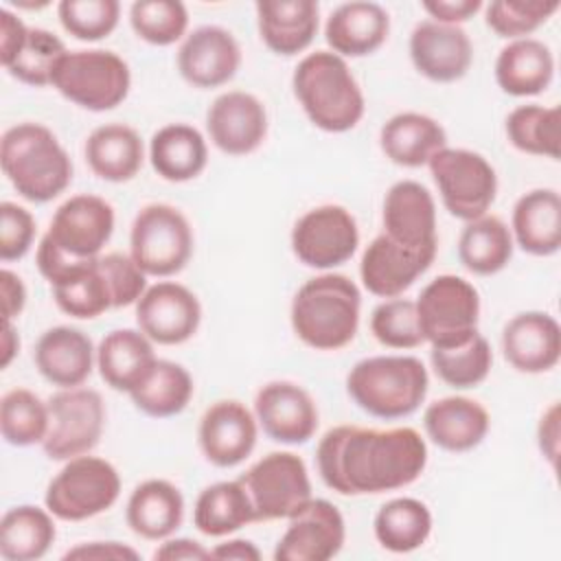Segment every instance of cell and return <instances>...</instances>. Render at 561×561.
Segmentation results:
<instances>
[{"label":"cell","instance_id":"cell-19","mask_svg":"<svg viewBox=\"0 0 561 561\" xmlns=\"http://www.w3.org/2000/svg\"><path fill=\"white\" fill-rule=\"evenodd\" d=\"M206 129L219 151L248 156L256 151L267 136L265 105L243 90L224 92L206 112Z\"/></svg>","mask_w":561,"mask_h":561},{"label":"cell","instance_id":"cell-22","mask_svg":"<svg viewBox=\"0 0 561 561\" xmlns=\"http://www.w3.org/2000/svg\"><path fill=\"white\" fill-rule=\"evenodd\" d=\"M383 234L410 250H438L436 204L416 180L392 184L383 199Z\"/></svg>","mask_w":561,"mask_h":561},{"label":"cell","instance_id":"cell-34","mask_svg":"<svg viewBox=\"0 0 561 561\" xmlns=\"http://www.w3.org/2000/svg\"><path fill=\"white\" fill-rule=\"evenodd\" d=\"M85 162L105 182H129L142 167L145 145L140 134L123 123H105L85 140Z\"/></svg>","mask_w":561,"mask_h":561},{"label":"cell","instance_id":"cell-8","mask_svg":"<svg viewBox=\"0 0 561 561\" xmlns=\"http://www.w3.org/2000/svg\"><path fill=\"white\" fill-rule=\"evenodd\" d=\"M414 302L423 342H430L432 348H451L478 333V289L456 274L430 280Z\"/></svg>","mask_w":561,"mask_h":561},{"label":"cell","instance_id":"cell-21","mask_svg":"<svg viewBox=\"0 0 561 561\" xmlns=\"http://www.w3.org/2000/svg\"><path fill=\"white\" fill-rule=\"evenodd\" d=\"M241 66V46L221 26L206 24L188 33L178 50V70L195 88L208 90L228 83Z\"/></svg>","mask_w":561,"mask_h":561},{"label":"cell","instance_id":"cell-12","mask_svg":"<svg viewBox=\"0 0 561 561\" xmlns=\"http://www.w3.org/2000/svg\"><path fill=\"white\" fill-rule=\"evenodd\" d=\"M50 425L42 443L50 460H70L90 454L105 427V403L92 388H61L48 401Z\"/></svg>","mask_w":561,"mask_h":561},{"label":"cell","instance_id":"cell-5","mask_svg":"<svg viewBox=\"0 0 561 561\" xmlns=\"http://www.w3.org/2000/svg\"><path fill=\"white\" fill-rule=\"evenodd\" d=\"M427 368L412 355L366 357L346 377L348 397L370 416L386 421L416 412L427 397Z\"/></svg>","mask_w":561,"mask_h":561},{"label":"cell","instance_id":"cell-36","mask_svg":"<svg viewBox=\"0 0 561 561\" xmlns=\"http://www.w3.org/2000/svg\"><path fill=\"white\" fill-rule=\"evenodd\" d=\"M48 508L20 504L9 508L0 519V554L7 561H37L42 559L55 537V522Z\"/></svg>","mask_w":561,"mask_h":561},{"label":"cell","instance_id":"cell-18","mask_svg":"<svg viewBox=\"0 0 561 561\" xmlns=\"http://www.w3.org/2000/svg\"><path fill=\"white\" fill-rule=\"evenodd\" d=\"M259 423L241 401H215L199 419L197 443L204 458L215 467H237L256 447Z\"/></svg>","mask_w":561,"mask_h":561},{"label":"cell","instance_id":"cell-6","mask_svg":"<svg viewBox=\"0 0 561 561\" xmlns=\"http://www.w3.org/2000/svg\"><path fill=\"white\" fill-rule=\"evenodd\" d=\"M121 495L116 467L99 456H77L66 460L48 482L44 504L61 522H83L110 511Z\"/></svg>","mask_w":561,"mask_h":561},{"label":"cell","instance_id":"cell-53","mask_svg":"<svg viewBox=\"0 0 561 561\" xmlns=\"http://www.w3.org/2000/svg\"><path fill=\"white\" fill-rule=\"evenodd\" d=\"M423 9L425 13H430L434 22L458 26L460 22H467L469 18H473L482 9V2L480 0H425Z\"/></svg>","mask_w":561,"mask_h":561},{"label":"cell","instance_id":"cell-39","mask_svg":"<svg viewBox=\"0 0 561 561\" xmlns=\"http://www.w3.org/2000/svg\"><path fill=\"white\" fill-rule=\"evenodd\" d=\"M191 373L171 359H156L149 375L129 392L131 403L147 416L167 419L180 414L193 397Z\"/></svg>","mask_w":561,"mask_h":561},{"label":"cell","instance_id":"cell-11","mask_svg":"<svg viewBox=\"0 0 561 561\" xmlns=\"http://www.w3.org/2000/svg\"><path fill=\"white\" fill-rule=\"evenodd\" d=\"M256 522L289 519L313 495L305 460L291 451H272L256 460L241 478Z\"/></svg>","mask_w":561,"mask_h":561},{"label":"cell","instance_id":"cell-47","mask_svg":"<svg viewBox=\"0 0 561 561\" xmlns=\"http://www.w3.org/2000/svg\"><path fill=\"white\" fill-rule=\"evenodd\" d=\"M559 11L557 0H493L486 4V26L504 39H522Z\"/></svg>","mask_w":561,"mask_h":561},{"label":"cell","instance_id":"cell-49","mask_svg":"<svg viewBox=\"0 0 561 561\" xmlns=\"http://www.w3.org/2000/svg\"><path fill=\"white\" fill-rule=\"evenodd\" d=\"M370 333L388 348H416L423 335L416 318V302L410 298H390L373 309Z\"/></svg>","mask_w":561,"mask_h":561},{"label":"cell","instance_id":"cell-40","mask_svg":"<svg viewBox=\"0 0 561 561\" xmlns=\"http://www.w3.org/2000/svg\"><path fill=\"white\" fill-rule=\"evenodd\" d=\"M373 530L381 548L405 554L419 550L430 539L432 513L416 497H394L377 511Z\"/></svg>","mask_w":561,"mask_h":561},{"label":"cell","instance_id":"cell-20","mask_svg":"<svg viewBox=\"0 0 561 561\" xmlns=\"http://www.w3.org/2000/svg\"><path fill=\"white\" fill-rule=\"evenodd\" d=\"M408 48L414 68L434 83H454L462 79L473 61V44L469 35L460 26L434 20H423L412 28Z\"/></svg>","mask_w":561,"mask_h":561},{"label":"cell","instance_id":"cell-28","mask_svg":"<svg viewBox=\"0 0 561 561\" xmlns=\"http://www.w3.org/2000/svg\"><path fill=\"white\" fill-rule=\"evenodd\" d=\"M256 24L263 44L272 53L291 57L313 42L320 9L313 0H261L256 2Z\"/></svg>","mask_w":561,"mask_h":561},{"label":"cell","instance_id":"cell-50","mask_svg":"<svg viewBox=\"0 0 561 561\" xmlns=\"http://www.w3.org/2000/svg\"><path fill=\"white\" fill-rule=\"evenodd\" d=\"M99 267L107 280L114 309L136 305L147 291V274L136 265L131 256L110 252L99 256Z\"/></svg>","mask_w":561,"mask_h":561},{"label":"cell","instance_id":"cell-44","mask_svg":"<svg viewBox=\"0 0 561 561\" xmlns=\"http://www.w3.org/2000/svg\"><path fill=\"white\" fill-rule=\"evenodd\" d=\"M66 55L68 50L55 33L46 28H28L24 44L11 61L4 64V70L26 85L44 88L53 85V77Z\"/></svg>","mask_w":561,"mask_h":561},{"label":"cell","instance_id":"cell-10","mask_svg":"<svg viewBox=\"0 0 561 561\" xmlns=\"http://www.w3.org/2000/svg\"><path fill=\"white\" fill-rule=\"evenodd\" d=\"M443 206L465 224L486 215L497 195L491 162L471 149L445 147L427 162Z\"/></svg>","mask_w":561,"mask_h":561},{"label":"cell","instance_id":"cell-51","mask_svg":"<svg viewBox=\"0 0 561 561\" xmlns=\"http://www.w3.org/2000/svg\"><path fill=\"white\" fill-rule=\"evenodd\" d=\"M35 219L13 202L0 204V259L4 263L20 261L33 245Z\"/></svg>","mask_w":561,"mask_h":561},{"label":"cell","instance_id":"cell-13","mask_svg":"<svg viewBox=\"0 0 561 561\" xmlns=\"http://www.w3.org/2000/svg\"><path fill=\"white\" fill-rule=\"evenodd\" d=\"M359 245L357 221L344 206L322 204L307 210L291 230L294 256L313 270L346 263Z\"/></svg>","mask_w":561,"mask_h":561},{"label":"cell","instance_id":"cell-52","mask_svg":"<svg viewBox=\"0 0 561 561\" xmlns=\"http://www.w3.org/2000/svg\"><path fill=\"white\" fill-rule=\"evenodd\" d=\"M140 554L121 541H88L70 548L64 559H79V561H136Z\"/></svg>","mask_w":561,"mask_h":561},{"label":"cell","instance_id":"cell-2","mask_svg":"<svg viewBox=\"0 0 561 561\" xmlns=\"http://www.w3.org/2000/svg\"><path fill=\"white\" fill-rule=\"evenodd\" d=\"M362 294L344 274H320L300 285L291 300V329L316 351H337L353 342L359 329Z\"/></svg>","mask_w":561,"mask_h":561},{"label":"cell","instance_id":"cell-4","mask_svg":"<svg viewBox=\"0 0 561 561\" xmlns=\"http://www.w3.org/2000/svg\"><path fill=\"white\" fill-rule=\"evenodd\" d=\"M2 173L20 197L46 204L72 180V162L57 136L39 123H18L0 140Z\"/></svg>","mask_w":561,"mask_h":561},{"label":"cell","instance_id":"cell-16","mask_svg":"<svg viewBox=\"0 0 561 561\" xmlns=\"http://www.w3.org/2000/svg\"><path fill=\"white\" fill-rule=\"evenodd\" d=\"M114 232V208L99 195L68 197L53 215L46 237L72 259H96Z\"/></svg>","mask_w":561,"mask_h":561},{"label":"cell","instance_id":"cell-43","mask_svg":"<svg viewBox=\"0 0 561 561\" xmlns=\"http://www.w3.org/2000/svg\"><path fill=\"white\" fill-rule=\"evenodd\" d=\"M50 425L48 403L26 388L9 390L0 401V432L13 447L44 443Z\"/></svg>","mask_w":561,"mask_h":561},{"label":"cell","instance_id":"cell-56","mask_svg":"<svg viewBox=\"0 0 561 561\" xmlns=\"http://www.w3.org/2000/svg\"><path fill=\"white\" fill-rule=\"evenodd\" d=\"M153 559H160V561H202V559H210V550L204 548L195 539L175 537V539H167L153 552Z\"/></svg>","mask_w":561,"mask_h":561},{"label":"cell","instance_id":"cell-35","mask_svg":"<svg viewBox=\"0 0 561 561\" xmlns=\"http://www.w3.org/2000/svg\"><path fill=\"white\" fill-rule=\"evenodd\" d=\"M149 162L167 182L195 180L208 164L206 138L193 125L169 123L151 136Z\"/></svg>","mask_w":561,"mask_h":561},{"label":"cell","instance_id":"cell-15","mask_svg":"<svg viewBox=\"0 0 561 561\" xmlns=\"http://www.w3.org/2000/svg\"><path fill=\"white\" fill-rule=\"evenodd\" d=\"M287 522L274 548L276 561H329L346 541L344 517L329 500L311 497Z\"/></svg>","mask_w":561,"mask_h":561},{"label":"cell","instance_id":"cell-32","mask_svg":"<svg viewBox=\"0 0 561 561\" xmlns=\"http://www.w3.org/2000/svg\"><path fill=\"white\" fill-rule=\"evenodd\" d=\"M379 145L390 162L419 169L447 147V134L443 125L427 114L399 112L383 123Z\"/></svg>","mask_w":561,"mask_h":561},{"label":"cell","instance_id":"cell-1","mask_svg":"<svg viewBox=\"0 0 561 561\" xmlns=\"http://www.w3.org/2000/svg\"><path fill=\"white\" fill-rule=\"evenodd\" d=\"M322 482L340 495H377L421 478L427 445L414 427H331L316 449Z\"/></svg>","mask_w":561,"mask_h":561},{"label":"cell","instance_id":"cell-31","mask_svg":"<svg viewBox=\"0 0 561 561\" xmlns=\"http://www.w3.org/2000/svg\"><path fill=\"white\" fill-rule=\"evenodd\" d=\"M184 497L180 489L162 478L140 482L125 506V519L131 533L149 541L169 539L182 524Z\"/></svg>","mask_w":561,"mask_h":561},{"label":"cell","instance_id":"cell-27","mask_svg":"<svg viewBox=\"0 0 561 561\" xmlns=\"http://www.w3.org/2000/svg\"><path fill=\"white\" fill-rule=\"evenodd\" d=\"M491 419L482 403L469 397H443L430 403L423 412V427L427 438L445 451H469L478 447L486 432Z\"/></svg>","mask_w":561,"mask_h":561},{"label":"cell","instance_id":"cell-29","mask_svg":"<svg viewBox=\"0 0 561 561\" xmlns=\"http://www.w3.org/2000/svg\"><path fill=\"white\" fill-rule=\"evenodd\" d=\"M513 243L533 256H552L561 248V197L554 188H533L513 206Z\"/></svg>","mask_w":561,"mask_h":561},{"label":"cell","instance_id":"cell-48","mask_svg":"<svg viewBox=\"0 0 561 561\" xmlns=\"http://www.w3.org/2000/svg\"><path fill=\"white\" fill-rule=\"evenodd\" d=\"M57 15L66 33L81 42H99L107 37L121 18L116 0H61Z\"/></svg>","mask_w":561,"mask_h":561},{"label":"cell","instance_id":"cell-25","mask_svg":"<svg viewBox=\"0 0 561 561\" xmlns=\"http://www.w3.org/2000/svg\"><path fill=\"white\" fill-rule=\"evenodd\" d=\"M33 359L48 383L77 388L90 377L96 364V351L81 329L61 324L46 329L39 335Z\"/></svg>","mask_w":561,"mask_h":561},{"label":"cell","instance_id":"cell-42","mask_svg":"<svg viewBox=\"0 0 561 561\" xmlns=\"http://www.w3.org/2000/svg\"><path fill=\"white\" fill-rule=\"evenodd\" d=\"M432 368L440 381L456 390L480 386L493 364V353L484 335L476 333L467 342L451 348H432Z\"/></svg>","mask_w":561,"mask_h":561},{"label":"cell","instance_id":"cell-58","mask_svg":"<svg viewBox=\"0 0 561 561\" xmlns=\"http://www.w3.org/2000/svg\"><path fill=\"white\" fill-rule=\"evenodd\" d=\"M210 559L224 561H259L261 550L250 539H228L210 550Z\"/></svg>","mask_w":561,"mask_h":561},{"label":"cell","instance_id":"cell-57","mask_svg":"<svg viewBox=\"0 0 561 561\" xmlns=\"http://www.w3.org/2000/svg\"><path fill=\"white\" fill-rule=\"evenodd\" d=\"M537 443L546 460L554 465L559 456V403H550V408L541 414L537 425Z\"/></svg>","mask_w":561,"mask_h":561},{"label":"cell","instance_id":"cell-14","mask_svg":"<svg viewBox=\"0 0 561 561\" xmlns=\"http://www.w3.org/2000/svg\"><path fill=\"white\" fill-rule=\"evenodd\" d=\"M138 329L156 344L175 346L191 340L202 322L197 296L182 283L160 280L136 302Z\"/></svg>","mask_w":561,"mask_h":561},{"label":"cell","instance_id":"cell-9","mask_svg":"<svg viewBox=\"0 0 561 561\" xmlns=\"http://www.w3.org/2000/svg\"><path fill=\"white\" fill-rule=\"evenodd\" d=\"M193 254L188 219L171 204H147L129 232V256L147 276L167 278L182 272Z\"/></svg>","mask_w":561,"mask_h":561},{"label":"cell","instance_id":"cell-23","mask_svg":"<svg viewBox=\"0 0 561 561\" xmlns=\"http://www.w3.org/2000/svg\"><path fill=\"white\" fill-rule=\"evenodd\" d=\"M438 250H410L386 237H375L362 254L359 276L364 287L379 298H397L430 270Z\"/></svg>","mask_w":561,"mask_h":561},{"label":"cell","instance_id":"cell-45","mask_svg":"<svg viewBox=\"0 0 561 561\" xmlns=\"http://www.w3.org/2000/svg\"><path fill=\"white\" fill-rule=\"evenodd\" d=\"M53 298L66 316L79 320H92L107 309H114L107 280L99 267V259L77 276L55 285Z\"/></svg>","mask_w":561,"mask_h":561},{"label":"cell","instance_id":"cell-59","mask_svg":"<svg viewBox=\"0 0 561 561\" xmlns=\"http://www.w3.org/2000/svg\"><path fill=\"white\" fill-rule=\"evenodd\" d=\"M20 351V337H18V331L13 327V322L4 320V333H2V359H0V366L7 368L11 364V359L18 355Z\"/></svg>","mask_w":561,"mask_h":561},{"label":"cell","instance_id":"cell-17","mask_svg":"<svg viewBox=\"0 0 561 561\" xmlns=\"http://www.w3.org/2000/svg\"><path fill=\"white\" fill-rule=\"evenodd\" d=\"M259 427L276 443L302 445L318 430V408L311 394L294 381H270L254 397Z\"/></svg>","mask_w":561,"mask_h":561},{"label":"cell","instance_id":"cell-46","mask_svg":"<svg viewBox=\"0 0 561 561\" xmlns=\"http://www.w3.org/2000/svg\"><path fill=\"white\" fill-rule=\"evenodd\" d=\"M134 33L151 46H171L184 37L188 11L180 0H136L129 7Z\"/></svg>","mask_w":561,"mask_h":561},{"label":"cell","instance_id":"cell-41","mask_svg":"<svg viewBox=\"0 0 561 561\" xmlns=\"http://www.w3.org/2000/svg\"><path fill=\"white\" fill-rule=\"evenodd\" d=\"M508 142L530 156L557 160L561 153V112L537 103L519 105L506 116Z\"/></svg>","mask_w":561,"mask_h":561},{"label":"cell","instance_id":"cell-37","mask_svg":"<svg viewBox=\"0 0 561 561\" xmlns=\"http://www.w3.org/2000/svg\"><path fill=\"white\" fill-rule=\"evenodd\" d=\"M252 522L254 508L239 478L215 482L195 500L193 524L206 537H226Z\"/></svg>","mask_w":561,"mask_h":561},{"label":"cell","instance_id":"cell-38","mask_svg":"<svg viewBox=\"0 0 561 561\" xmlns=\"http://www.w3.org/2000/svg\"><path fill=\"white\" fill-rule=\"evenodd\" d=\"M511 228L495 215H482L465 224L458 239L460 263L478 276L502 272L513 256Z\"/></svg>","mask_w":561,"mask_h":561},{"label":"cell","instance_id":"cell-7","mask_svg":"<svg viewBox=\"0 0 561 561\" xmlns=\"http://www.w3.org/2000/svg\"><path fill=\"white\" fill-rule=\"evenodd\" d=\"M53 88L83 110L107 112L127 99L131 72L114 50H68L53 77Z\"/></svg>","mask_w":561,"mask_h":561},{"label":"cell","instance_id":"cell-24","mask_svg":"<svg viewBox=\"0 0 561 561\" xmlns=\"http://www.w3.org/2000/svg\"><path fill=\"white\" fill-rule=\"evenodd\" d=\"M502 353L519 373H548L561 357V327L546 311L517 313L502 329Z\"/></svg>","mask_w":561,"mask_h":561},{"label":"cell","instance_id":"cell-54","mask_svg":"<svg viewBox=\"0 0 561 561\" xmlns=\"http://www.w3.org/2000/svg\"><path fill=\"white\" fill-rule=\"evenodd\" d=\"M28 33V26L9 9H0V61L2 66L20 50Z\"/></svg>","mask_w":561,"mask_h":561},{"label":"cell","instance_id":"cell-30","mask_svg":"<svg viewBox=\"0 0 561 561\" xmlns=\"http://www.w3.org/2000/svg\"><path fill=\"white\" fill-rule=\"evenodd\" d=\"M153 342L140 329H114L96 348L101 379L118 392H131L156 364Z\"/></svg>","mask_w":561,"mask_h":561},{"label":"cell","instance_id":"cell-55","mask_svg":"<svg viewBox=\"0 0 561 561\" xmlns=\"http://www.w3.org/2000/svg\"><path fill=\"white\" fill-rule=\"evenodd\" d=\"M0 298H2V318L13 322V318H18L26 305V287L22 278L7 267L0 272Z\"/></svg>","mask_w":561,"mask_h":561},{"label":"cell","instance_id":"cell-3","mask_svg":"<svg viewBox=\"0 0 561 561\" xmlns=\"http://www.w3.org/2000/svg\"><path fill=\"white\" fill-rule=\"evenodd\" d=\"M291 88L307 118L329 134L353 129L366 112L364 92L346 59L331 50L302 57L294 70Z\"/></svg>","mask_w":561,"mask_h":561},{"label":"cell","instance_id":"cell-33","mask_svg":"<svg viewBox=\"0 0 561 561\" xmlns=\"http://www.w3.org/2000/svg\"><path fill=\"white\" fill-rule=\"evenodd\" d=\"M554 77V57L548 44L535 37L508 42L495 59V81L511 96L541 94Z\"/></svg>","mask_w":561,"mask_h":561},{"label":"cell","instance_id":"cell-26","mask_svg":"<svg viewBox=\"0 0 561 561\" xmlns=\"http://www.w3.org/2000/svg\"><path fill=\"white\" fill-rule=\"evenodd\" d=\"M390 33L388 11L377 2H344L331 11L324 39L340 57H366L383 46Z\"/></svg>","mask_w":561,"mask_h":561}]
</instances>
